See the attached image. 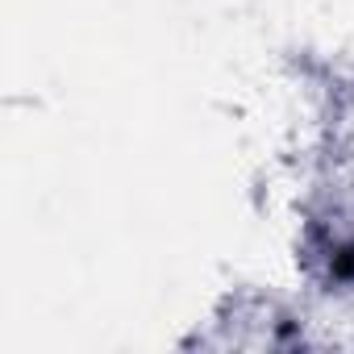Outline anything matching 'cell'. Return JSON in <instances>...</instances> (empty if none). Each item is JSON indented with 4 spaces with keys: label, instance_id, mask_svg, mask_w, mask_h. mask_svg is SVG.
<instances>
[{
    "label": "cell",
    "instance_id": "cell-1",
    "mask_svg": "<svg viewBox=\"0 0 354 354\" xmlns=\"http://www.w3.org/2000/svg\"><path fill=\"white\" fill-rule=\"evenodd\" d=\"M333 271H337L342 279H354V246H346V250L337 254V263H333Z\"/></svg>",
    "mask_w": 354,
    "mask_h": 354
}]
</instances>
